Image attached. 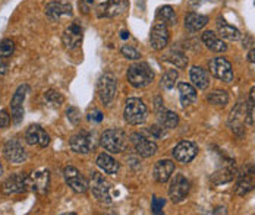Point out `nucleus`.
<instances>
[{
  "instance_id": "1",
  "label": "nucleus",
  "mask_w": 255,
  "mask_h": 215,
  "mask_svg": "<svg viewBox=\"0 0 255 215\" xmlns=\"http://www.w3.org/2000/svg\"><path fill=\"white\" fill-rule=\"evenodd\" d=\"M228 123H229L230 131L233 134L238 135V136H244V134H245V125L247 123H253V113H251V110L248 107V101L247 103L241 101V103H238L233 107V110L230 111Z\"/></svg>"
},
{
  "instance_id": "2",
  "label": "nucleus",
  "mask_w": 255,
  "mask_h": 215,
  "mask_svg": "<svg viewBox=\"0 0 255 215\" xmlns=\"http://www.w3.org/2000/svg\"><path fill=\"white\" fill-rule=\"evenodd\" d=\"M154 71L147 63H133L128 68L127 78L133 88H145L154 81Z\"/></svg>"
},
{
  "instance_id": "3",
  "label": "nucleus",
  "mask_w": 255,
  "mask_h": 215,
  "mask_svg": "<svg viewBox=\"0 0 255 215\" xmlns=\"http://www.w3.org/2000/svg\"><path fill=\"white\" fill-rule=\"evenodd\" d=\"M103 148L112 154H121L125 151L128 145L127 135L121 129H109L102 135Z\"/></svg>"
},
{
  "instance_id": "4",
  "label": "nucleus",
  "mask_w": 255,
  "mask_h": 215,
  "mask_svg": "<svg viewBox=\"0 0 255 215\" xmlns=\"http://www.w3.org/2000/svg\"><path fill=\"white\" fill-rule=\"evenodd\" d=\"M147 107L139 98H128L124 117L129 125H142L147 120Z\"/></svg>"
},
{
  "instance_id": "5",
  "label": "nucleus",
  "mask_w": 255,
  "mask_h": 215,
  "mask_svg": "<svg viewBox=\"0 0 255 215\" xmlns=\"http://www.w3.org/2000/svg\"><path fill=\"white\" fill-rule=\"evenodd\" d=\"M116 91H118V79L112 73H104L97 83V94L104 106L112 104V101L116 97Z\"/></svg>"
},
{
  "instance_id": "6",
  "label": "nucleus",
  "mask_w": 255,
  "mask_h": 215,
  "mask_svg": "<svg viewBox=\"0 0 255 215\" xmlns=\"http://www.w3.org/2000/svg\"><path fill=\"white\" fill-rule=\"evenodd\" d=\"M28 189H31V179L25 173H15V174L9 176L1 185V190L4 195L22 193V192H26Z\"/></svg>"
},
{
  "instance_id": "7",
  "label": "nucleus",
  "mask_w": 255,
  "mask_h": 215,
  "mask_svg": "<svg viewBox=\"0 0 255 215\" xmlns=\"http://www.w3.org/2000/svg\"><path fill=\"white\" fill-rule=\"evenodd\" d=\"M90 189L93 192V196L104 204L112 202V196H110V185L109 182L103 177L100 173H93L91 179H90Z\"/></svg>"
},
{
  "instance_id": "8",
  "label": "nucleus",
  "mask_w": 255,
  "mask_h": 215,
  "mask_svg": "<svg viewBox=\"0 0 255 215\" xmlns=\"http://www.w3.org/2000/svg\"><path fill=\"white\" fill-rule=\"evenodd\" d=\"M189 180L183 174H175L169 186V196L173 204H180L189 193Z\"/></svg>"
},
{
  "instance_id": "9",
  "label": "nucleus",
  "mask_w": 255,
  "mask_h": 215,
  "mask_svg": "<svg viewBox=\"0 0 255 215\" xmlns=\"http://www.w3.org/2000/svg\"><path fill=\"white\" fill-rule=\"evenodd\" d=\"M29 91V86L28 85H21L13 97H12V101H10V111H12V120L15 125H19L24 119V101H25L26 92Z\"/></svg>"
},
{
  "instance_id": "10",
  "label": "nucleus",
  "mask_w": 255,
  "mask_h": 215,
  "mask_svg": "<svg viewBox=\"0 0 255 215\" xmlns=\"http://www.w3.org/2000/svg\"><path fill=\"white\" fill-rule=\"evenodd\" d=\"M130 142L135 148V152L142 157V158H150L157 152V145L151 139L145 138L141 134H132L130 135Z\"/></svg>"
},
{
  "instance_id": "11",
  "label": "nucleus",
  "mask_w": 255,
  "mask_h": 215,
  "mask_svg": "<svg viewBox=\"0 0 255 215\" xmlns=\"http://www.w3.org/2000/svg\"><path fill=\"white\" fill-rule=\"evenodd\" d=\"M197 154H198V146H197V143H194L191 141H180L172 151L173 158L182 164L191 162L197 157Z\"/></svg>"
},
{
  "instance_id": "12",
  "label": "nucleus",
  "mask_w": 255,
  "mask_h": 215,
  "mask_svg": "<svg viewBox=\"0 0 255 215\" xmlns=\"http://www.w3.org/2000/svg\"><path fill=\"white\" fill-rule=\"evenodd\" d=\"M210 72L220 81L232 82L233 81V71L232 65L225 57H216L210 62Z\"/></svg>"
},
{
  "instance_id": "13",
  "label": "nucleus",
  "mask_w": 255,
  "mask_h": 215,
  "mask_svg": "<svg viewBox=\"0 0 255 215\" xmlns=\"http://www.w3.org/2000/svg\"><path fill=\"white\" fill-rule=\"evenodd\" d=\"M255 189V165H248L238 179L235 193L238 196H245Z\"/></svg>"
},
{
  "instance_id": "14",
  "label": "nucleus",
  "mask_w": 255,
  "mask_h": 215,
  "mask_svg": "<svg viewBox=\"0 0 255 215\" xmlns=\"http://www.w3.org/2000/svg\"><path fill=\"white\" fill-rule=\"evenodd\" d=\"M4 158L12 164H22L26 160V151L16 139H9L3 146Z\"/></svg>"
},
{
  "instance_id": "15",
  "label": "nucleus",
  "mask_w": 255,
  "mask_h": 215,
  "mask_svg": "<svg viewBox=\"0 0 255 215\" xmlns=\"http://www.w3.org/2000/svg\"><path fill=\"white\" fill-rule=\"evenodd\" d=\"M69 146L77 154H88L94 148V136L90 132L82 131V132H79V134L71 138Z\"/></svg>"
},
{
  "instance_id": "16",
  "label": "nucleus",
  "mask_w": 255,
  "mask_h": 215,
  "mask_svg": "<svg viewBox=\"0 0 255 215\" xmlns=\"http://www.w3.org/2000/svg\"><path fill=\"white\" fill-rule=\"evenodd\" d=\"M63 176H65L66 185L77 193H85L90 189L88 182L81 176V173L72 165H69V167H66L63 170Z\"/></svg>"
},
{
  "instance_id": "17",
  "label": "nucleus",
  "mask_w": 255,
  "mask_h": 215,
  "mask_svg": "<svg viewBox=\"0 0 255 215\" xmlns=\"http://www.w3.org/2000/svg\"><path fill=\"white\" fill-rule=\"evenodd\" d=\"M128 7V0H106L97 9L100 18H113L124 13Z\"/></svg>"
},
{
  "instance_id": "18",
  "label": "nucleus",
  "mask_w": 255,
  "mask_h": 215,
  "mask_svg": "<svg viewBox=\"0 0 255 215\" xmlns=\"http://www.w3.org/2000/svg\"><path fill=\"white\" fill-rule=\"evenodd\" d=\"M25 141L26 143H29L31 146L46 148L50 143V136L43 128H40L38 125H32V126H29L26 129Z\"/></svg>"
},
{
  "instance_id": "19",
  "label": "nucleus",
  "mask_w": 255,
  "mask_h": 215,
  "mask_svg": "<svg viewBox=\"0 0 255 215\" xmlns=\"http://www.w3.org/2000/svg\"><path fill=\"white\" fill-rule=\"evenodd\" d=\"M150 43L154 50H163L169 43V29L163 22H157L151 29Z\"/></svg>"
},
{
  "instance_id": "20",
  "label": "nucleus",
  "mask_w": 255,
  "mask_h": 215,
  "mask_svg": "<svg viewBox=\"0 0 255 215\" xmlns=\"http://www.w3.org/2000/svg\"><path fill=\"white\" fill-rule=\"evenodd\" d=\"M175 171V162L172 160H160L155 162L153 170V176L155 182L158 183H166Z\"/></svg>"
},
{
  "instance_id": "21",
  "label": "nucleus",
  "mask_w": 255,
  "mask_h": 215,
  "mask_svg": "<svg viewBox=\"0 0 255 215\" xmlns=\"http://www.w3.org/2000/svg\"><path fill=\"white\" fill-rule=\"evenodd\" d=\"M82 40V28L78 25L77 22L71 24L69 27L65 29L63 35H62V41H63V46L69 50L75 49L79 46Z\"/></svg>"
},
{
  "instance_id": "22",
  "label": "nucleus",
  "mask_w": 255,
  "mask_h": 215,
  "mask_svg": "<svg viewBox=\"0 0 255 215\" xmlns=\"http://www.w3.org/2000/svg\"><path fill=\"white\" fill-rule=\"evenodd\" d=\"M46 15L51 21H57L62 16H71L72 6L69 3H63V1H51L46 6Z\"/></svg>"
},
{
  "instance_id": "23",
  "label": "nucleus",
  "mask_w": 255,
  "mask_h": 215,
  "mask_svg": "<svg viewBox=\"0 0 255 215\" xmlns=\"http://www.w3.org/2000/svg\"><path fill=\"white\" fill-rule=\"evenodd\" d=\"M203 43L207 46V49H210L214 53H225L228 50V46L223 41V38H220L213 31H205L203 34Z\"/></svg>"
},
{
  "instance_id": "24",
  "label": "nucleus",
  "mask_w": 255,
  "mask_h": 215,
  "mask_svg": "<svg viewBox=\"0 0 255 215\" xmlns=\"http://www.w3.org/2000/svg\"><path fill=\"white\" fill-rule=\"evenodd\" d=\"M31 179V189L35 190L40 195H44L50 185V174L47 170H41L34 173V176H29Z\"/></svg>"
},
{
  "instance_id": "25",
  "label": "nucleus",
  "mask_w": 255,
  "mask_h": 215,
  "mask_svg": "<svg viewBox=\"0 0 255 215\" xmlns=\"http://www.w3.org/2000/svg\"><path fill=\"white\" fill-rule=\"evenodd\" d=\"M208 24V16L197 13V12H189L185 16V28L188 32H198Z\"/></svg>"
},
{
  "instance_id": "26",
  "label": "nucleus",
  "mask_w": 255,
  "mask_h": 215,
  "mask_svg": "<svg viewBox=\"0 0 255 215\" xmlns=\"http://www.w3.org/2000/svg\"><path fill=\"white\" fill-rule=\"evenodd\" d=\"M217 32L220 38L228 40V41H238L241 38V31L236 27L228 24L223 18L217 19Z\"/></svg>"
},
{
  "instance_id": "27",
  "label": "nucleus",
  "mask_w": 255,
  "mask_h": 215,
  "mask_svg": "<svg viewBox=\"0 0 255 215\" xmlns=\"http://www.w3.org/2000/svg\"><path fill=\"white\" fill-rule=\"evenodd\" d=\"M189 76H191V82L195 88L198 89H207L208 85H210V75L208 72L205 71L204 68L201 66H194L189 72Z\"/></svg>"
},
{
  "instance_id": "28",
  "label": "nucleus",
  "mask_w": 255,
  "mask_h": 215,
  "mask_svg": "<svg viewBox=\"0 0 255 215\" xmlns=\"http://www.w3.org/2000/svg\"><path fill=\"white\" fill-rule=\"evenodd\" d=\"M179 97H180V104L183 107L191 106L192 103L197 101V88L191 83L186 82H180L178 85Z\"/></svg>"
},
{
  "instance_id": "29",
  "label": "nucleus",
  "mask_w": 255,
  "mask_h": 215,
  "mask_svg": "<svg viewBox=\"0 0 255 215\" xmlns=\"http://www.w3.org/2000/svg\"><path fill=\"white\" fill-rule=\"evenodd\" d=\"M97 167L106 174H116L119 171V162L109 154H100L97 157Z\"/></svg>"
},
{
  "instance_id": "30",
  "label": "nucleus",
  "mask_w": 255,
  "mask_h": 215,
  "mask_svg": "<svg viewBox=\"0 0 255 215\" xmlns=\"http://www.w3.org/2000/svg\"><path fill=\"white\" fill-rule=\"evenodd\" d=\"M158 125L164 129H175L179 125V116L170 110L158 111Z\"/></svg>"
},
{
  "instance_id": "31",
  "label": "nucleus",
  "mask_w": 255,
  "mask_h": 215,
  "mask_svg": "<svg viewBox=\"0 0 255 215\" xmlns=\"http://www.w3.org/2000/svg\"><path fill=\"white\" fill-rule=\"evenodd\" d=\"M157 18L160 19V22H163L167 27H173L176 24V13H175L172 6L160 7L158 12H157Z\"/></svg>"
},
{
  "instance_id": "32",
  "label": "nucleus",
  "mask_w": 255,
  "mask_h": 215,
  "mask_svg": "<svg viewBox=\"0 0 255 215\" xmlns=\"http://www.w3.org/2000/svg\"><path fill=\"white\" fill-rule=\"evenodd\" d=\"M207 101L213 106H217V107H225L228 103H229V95L226 91L223 89H216V91H211L208 95H207Z\"/></svg>"
},
{
  "instance_id": "33",
  "label": "nucleus",
  "mask_w": 255,
  "mask_h": 215,
  "mask_svg": "<svg viewBox=\"0 0 255 215\" xmlns=\"http://www.w3.org/2000/svg\"><path fill=\"white\" fill-rule=\"evenodd\" d=\"M235 176V168L232 167H226V168H222L220 171H216L213 176H211V182L214 185H223V183H228L233 179Z\"/></svg>"
},
{
  "instance_id": "34",
  "label": "nucleus",
  "mask_w": 255,
  "mask_h": 215,
  "mask_svg": "<svg viewBox=\"0 0 255 215\" xmlns=\"http://www.w3.org/2000/svg\"><path fill=\"white\" fill-rule=\"evenodd\" d=\"M166 60H167L169 63H172V65H173L175 68H178V69H185L186 65H188L186 56L182 53V52H179V50H172L170 53L166 56Z\"/></svg>"
},
{
  "instance_id": "35",
  "label": "nucleus",
  "mask_w": 255,
  "mask_h": 215,
  "mask_svg": "<svg viewBox=\"0 0 255 215\" xmlns=\"http://www.w3.org/2000/svg\"><path fill=\"white\" fill-rule=\"evenodd\" d=\"M63 95L60 94V92H57V91H54V89H49V91H46V94H44V101L53 108H57L60 107L62 104H63Z\"/></svg>"
},
{
  "instance_id": "36",
  "label": "nucleus",
  "mask_w": 255,
  "mask_h": 215,
  "mask_svg": "<svg viewBox=\"0 0 255 215\" xmlns=\"http://www.w3.org/2000/svg\"><path fill=\"white\" fill-rule=\"evenodd\" d=\"M178 71L176 69H169L164 72L163 78H161V85L163 88L166 89H172L175 85H176V81H178Z\"/></svg>"
},
{
  "instance_id": "37",
  "label": "nucleus",
  "mask_w": 255,
  "mask_h": 215,
  "mask_svg": "<svg viewBox=\"0 0 255 215\" xmlns=\"http://www.w3.org/2000/svg\"><path fill=\"white\" fill-rule=\"evenodd\" d=\"M13 52H15V43H13L12 40L6 38V40H3V41L0 43V56H1V57L9 59V57L13 54Z\"/></svg>"
},
{
  "instance_id": "38",
  "label": "nucleus",
  "mask_w": 255,
  "mask_h": 215,
  "mask_svg": "<svg viewBox=\"0 0 255 215\" xmlns=\"http://www.w3.org/2000/svg\"><path fill=\"white\" fill-rule=\"evenodd\" d=\"M121 53L124 54L127 59H129V60H138L141 57V53L135 47H132V46H122Z\"/></svg>"
},
{
  "instance_id": "39",
  "label": "nucleus",
  "mask_w": 255,
  "mask_h": 215,
  "mask_svg": "<svg viewBox=\"0 0 255 215\" xmlns=\"http://www.w3.org/2000/svg\"><path fill=\"white\" fill-rule=\"evenodd\" d=\"M166 201L163 198H158V196H154L153 201H151V210H153V214H161L163 213V207H164Z\"/></svg>"
},
{
  "instance_id": "40",
  "label": "nucleus",
  "mask_w": 255,
  "mask_h": 215,
  "mask_svg": "<svg viewBox=\"0 0 255 215\" xmlns=\"http://www.w3.org/2000/svg\"><path fill=\"white\" fill-rule=\"evenodd\" d=\"M66 114H68V120H69L74 126H77L78 123H79V120H81L79 110H78L77 107H69L68 108V111H66Z\"/></svg>"
},
{
  "instance_id": "41",
  "label": "nucleus",
  "mask_w": 255,
  "mask_h": 215,
  "mask_svg": "<svg viewBox=\"0 0 255 215\" xmlns=\"http://www.w3.org/2000/svg\"><path fill=\"white\" fill-rule=\"evenodd\" d=\"M88 120L93 123H100L103 120V113L99 108H93L88 111Z\"/></svg>"
},
{
  "instance_id": "42",
  "label": "nucleus",
  "mask_w": 255,
  "mask_h": 215,
  "mask_svg": "<svg viewBox=\"0 0 255 215\" xmlns=\"http://www.w3.org/2000/svg\"><path fill=\"white\" fill-rule=\"evenodd\" d=\"M9 122H10V119H9L7 113H6L4 110H0V128H1V129L6 128V126L9 125Z\"/></svg>"
},
{
  "instance_id": "43",
  "label": "nucleus",
  "mask_w": 255,
  "mask_h": 215,
  "mask_svg": "<svg viewBox=\"0 0 255 215\" xmlns=\"http://www.w3.org/2000/svg\"><path fill=\"white\" fill-rule=\"evenodd\" d=\"M248 107L251 110V113L255 111V86L251 88V92H250V100H248Z\"/></svg>"
},
{
  "instance_id": "44",
  "label": "nucleus",
  "mask_w": 255,
  "mask_h": 215,
  "mask_svg": "<svg viewBox=\"0 0 255 215\" xmlns=\"http://www.w3.org/2000/svg\"><path fill=\"white\" fill-rule=\"evenodd\" d=\"M7 68H9L7 59H6V57H1V56H0V75H4V73L7 72Z\"/></svg>"
},
{
  "instance_id": "45",
  "label": "nucleus",
  "mask_w": 255,
  "mask_h": 215,
  "mask_svg": "<svg viewBox=\"0 0 255 215\" xmlns=\"http://www.w3.org/2000/svg\"><path fill=\"white\" fill-rule=\"evenodd\" d=\"M93 3H96V0H82V4L85 6V10H84V12H88V7H90Z\"/></svg>"
},
{
  "instance_id": "46",
  "label": "nucleus",
  "mask_w": 255,
  "mask_h": 215,
  "mask_svg": "<svg viewBox=\"0 0 255 215\" xmlns=\"http://www.w3.org/2000/svg\"><path fill=\"white\" fill-rule=\"evenodd\" d=\"M248 60L251 62V63H255V49H253L250 54H248Z\"/></svg>"
},
{
  "instance_id": "47",
  "label": "nucleus",
  "mask_w": 255,
  "mask_h": 215,
  "mask_svg": "<svg viewBox=\"0 0 255 215\" xmlns=\"http://www.w3.org/2000/svg\"><path fill=\"white\" fill-rule=\"evenodd\" d=\"M3 174V165H1V162H0V176Z\"/></svg>"
}]
</instances>
